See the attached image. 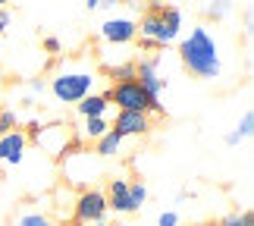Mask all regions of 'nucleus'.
Returning a JSON list of instances; mask_svg holds the SVG:
<instances>
[{
  "label": "nucleus",
  "mask_w": 254,
  "mask_h": 226,
  "mask_svg": "<svg viewBox=\"0 0 254 226\" xmlns=\"http://www.w3.org/2000/svg\"><path fill=\"white\" fill-rule=\"evenodd\" d=\"M179 60L189 70V75L201 82H217L226 73V57H223V41L210 25H191V32L179 38Z\"/></svg>",
  "instance_id": "f257e3e1"
},
{
  "label": "nucleus",
  "mask_w": 254,
  "mask_h": 226,
  "mask_svg": "<svg viewBox=\"0 0 254 226\" xmlns=\"http://www.w3.org/2000/svg\"><path fill=\"white\" fill-rule=\"evenodd\" d=\"M94 154H97V160H110V157H120L123 154V139L116 132H107L104 139H97L94 142Z\"/></svg>",
  "instance_id": "dca6fc26"
},
{
  "label": "nucleus",
  "mask_w": 254,
  "mask_h": 226,
  "mask_svg": "<svg viewBox=\"0 0 254 226\" xmlns=\"http://www.w3.org/2000/svg\"><path fill=\"white\" fill-rule=\"evenodd\" d=\"M160 66H163V54L151 57V60H138V63H135V82H138L141 91L151 97V104H160V94H163V88H167V78H163Z\"/></svg>",
  "instance_id": "6e6552de"
},
{
  "label": "nucleus",
  "mask_w": 254,
  "mask_h": 226,
  "mask_svg": "<svg viewBox=\"0 0 254 226\" xmlns=\"http://www.w3.org/2000/svg\"><path fill=\"white\" fill-rule=\"evenodd\" d=\"M251 132H254V113L251 110H245V116H242V123L232 129L229 135H226V145H232L236 148L239 142H245V139H251Z\"/></svg>",
  "instance_id": "a211bd4d"
},
{
  "label": "nucleus",
  "mask_w": 254,
  "mask_h": 226,
  "mask_svg": "<svg viewBox=\"0 0 254 226\" xmlns=\"http://www.w3.org/2000/svg\"><path fill=\"white\" fill-rule=\"evenodd\" d=\"M107 214H110V204H107V195L104 189H82V192H75V204H72V220L75 223H101L107 220Z\"/></svg>",
  "instance_id": "0eeeda50"
},
{
  "label": "nucleus",
  "mask_w": 254,
  "mask_h": 226,
  "mask_svg": "<svg viewBox=\"0 0 254 226\" xmlns=\"http://www.w3.org/2000/svg\"><path fill=\"white\" fill-rule=\"evenodd\" d=\"M94 85H97V73L91 70V66L69 63V66H63V70L51 78V94L60 104H79L82 97L94 94Z\"/></svg>",
  "instance_id": "7ed1b4c3"
},
{
  "label": "nucleus",
  "mask_w": 254,
  "mask_h": 226,
  "mask_svg": "<svg viewBox=\"0 0 254 226\" xmlns=\"http://www.w3.org/2000/svg\"><path fill=\"white\" fill-rule=\"evenodd\" d=\"M191 226H217V223H207V220H201V223H191Z\"/></svg>",
  "instance_id": "cd10ccee"
},
{
  "label": "nucleus",
  "mask_w": 254,
  "mask_h": 226,
  "mask_svg": "<svg viewBox=\"0 0 254 226\" xmlns=\"http://www.w3.org/2000/svg\"><path fill=\"white\" fill-rule=\"evenodd\" d=\"M135 25H138V44L144 51H163L173 41H179V35H182V9L151 3L148 13Z\"/></svg>",
  "instance_id": "f03ea898"
},
{
  "label": "nucleus",
  "mask_w": 254,
  "mask_h": 226,
  "mask_svg": "<svg viewBox=\"0 0 254 226\" xmlns=\"http://www.w3.org/2000/svg\"><path fill=\"white\" fill-rule=\"evenodd\" d=\"M63 179H66V189H91V182L101 176V160H97L94 151L82 148V145H75V148L63 157Z\"/></svg>",
  "instance_id": "20e7f679"
},
{
  "label": "nucleus",
  "mask_w": 254,
  "mask_h": 226,
  "mask_svg": "<svg viewBox=\"0 0 254 226\" xmlns=\"http://www.w3.org/2000/svg\"><path fill=\"white\" fill-rule=\"evenodd\" d=\"M9 25H13V13H9L6 6H0V35H3Z\"/></svg>",
  "instance_id": "a878e982"
},
{
  "label": "nucleus",
  "mask_w": 254,
  "mask_h": 226,
  "mask_svg": "<svg viewBox=\"0 0 254 226\" xmlns=\"http://www.w3.org/2000/svg\"><path fill=\"white\" fill-rule=\"evenodd\" d=\"M28 91H32V94H38V97H41V94L47 91V82H44V78H32V82H28Z\"/></svg>",
  "instance_id": "bb28decb"
},
{
  "label": "nucleus",
  "mask_w": 254,
  "mask_h": 226,
  "mask_svg": "<svg viewBox=\"0 0 254 226\" xmlns=\"http://www.w3.org/2000/svg\"><path fill=\"white\" fill-rule=\"evenodd\" d=\"M154 129V120H151V113H132V110H120L113 116V123H110V132H116L120 139H144Z\"/></svg>",
  "instance_id": "9d476101"
},
{
  "label": "nucleus",
  "mask_w": 254,
  "mask_h": 226,
  "mask_svg": "<svg viewBox=\"0 0 254 226\" xmlns=\"http://www.w3.org/2000/svg\"><path fill=\"white\" fill-rule=\"evenodd\" d=\"M135 35H138V25H135L132 16H107L101 22V38L110 47H123V44H132Z\"/></svg>",
  "instance_id": "9b49d317"
},
{
  "label": "nucleus",
  "mask_w": 254,
  "mask_h": 226,
  "mask_svg": "<svg viewBox=\"0 0 254 226\" xmlns=\"http://www.w3.org/2000/svg\"><path fill=\"white\" fill-rule=\"evenodd\" d=\"M44 51H47V54H60V51H63V44H60V38H54V35H47V38H44Z\"/></svg>",
  "instance_id": "b1692460"
},
{
  "label": "nucleus",
  "mask_w": 254,
  "mask_h": 226,
  "mask_svg": "<svg viewBox=\"0 0 254 226\" xmlns=\"http://www.w3.org/2000/svg\"><path fill=\"white\" fill-rule=\"evenodd\" d=\"M28 142H35V148L41 151L44 157H51V160H63V157L75 148V135H72V126L69 123L38 126V129H32Z\"/></svg>",
  "instance_id": "39448f33"
},
{
  "label": "nucleus",
  "mask_w": 254,
  "mask_h": 226,
  "mask_svg": "<svg viewBox=\"0 0 254 226\" xmlns=\"http://www.w3.org/2000/svg\"><path fill=\"white\" fill-rule=\"evenodd\" d=\"M129 195H132V204H135V208H141V204L148 201V185L138 182V179H132L129 182Z\"/></svg>",
  "instance_id": "4be33fe9"
},
{
  "label": "nucleus",
  "mask_w": 254,
  "mask_h": 226,
  "mask_svg": "<svg viewBox=\"0 0 254 226\" xmlns=\"http://www.w3.org/2000/svg\"><path fill=\"white\" fill-rule=\"evenodd\" d=\"M19 126V116L13 107H6V110H0V135H6V132H13Z\"/></svg>",
  "instance_id": "412c9836"
},
{
  "label": "nucleus",
  "mask_w": 254,
  "mask_h": 226,
  "mask_svg": "<svg viewBox=\"0 0 254 226\" xmlns=\"http://www.w3.org/2000/svg\"><path fill=\"white\" fill-rule=\"evenodd\" d=\"M9 226H57V220L51 217L47 204L25 201V204H19V208H16L13 223H9Z\"/></svg>",
  "instance_id": "f8f14e48"
},
{
  "label": "nucleus",
  "mask_w": 254,
  "mask_h": 226,
  "mask_svg": "<svg viewBox=\"0 0 254 226\" xmlns=\"http://www.w3.org/2000/svg\"><path fill=\"white\" fill-rule=\"evenodd\" d=\"M28 154V132L13 129L6 135H0V170H16L25 163Z\"/></svg>",
  "instance_id": "1a4fd4ad"
},
{
  "label": "nucleus",
  "mask_w": 254,
  "mask_h": 226,
  "mask_svg": "<svg viewBox=\"0 0 254 226\" xmlns=\"http://www.w3.org/2000/svg\"><path fill=\"white\" fill-rule=\"evenodd\" d=\"M107 132H110V120H82V129L72 132V135H75V145H82V142L104 139Z\"/></svg>",
  "instance_id": "2eb2a0df"
},
{
  "label": "nucleus",
  "mask_w": 254,
  "mask_h": 226,
  "mask_svg": "<svg viewBox=\"0 0 254 226\" xmlns=\"http://www.w3.org/2000/svg\"><path fill=\"white\" fill-rule=\"evenodd\" d=\"M72 204H75V195L66 189V185L57 189L54 192V214H51V217L54 220H69L72 217Z\"/></svg>",
  "instance_id": "f3484780"
},
{
  "label": "nucleus",
  "mask_w": 254,
  "mask_h": 226,
  "mask_svg": "<svg viewBox=\"0 0 254 226\" xmlns=\"http://www.w3.org/2000/svg\"><path fill=\"white\" fill-rule=\"evenodd\" d=\"M157 226H179V214H173V211H163L160 217H157Z\"/></svg>",
  "instance_id": "5701e85b"
},
{
  "label": "nucleus",
  "mask_w": 254,
  "mask_h": 226,
  "mask_svg": "<svg viewBox=\"0 0 254 226\" xmlns=\"http://www.w3.org/2000/svg\"><path fill=\"white\" fill-rule=\"evenodd\" d=\"M107 75L113 78V82H129V78H135V63L132 60H126V63H116L107 70Z\"/></svg>",
  "instance_id": "6ab92c4d"
},
{
  "label": "nucleus",
  "mask_w": 254,
  "mask_h": 226,
  "mask_svg": "<svg viewBox=\"0 0 254 226\" xmlns=\"http://www.w3.org/2000/svg\"><path fill=\"white\" fill-rule=\"evenodd\" d=\"M129 182L132 179H126V176H113L110 182H107V204L116 211V214H135L138 208L132 204V195H129Z\"/></svg>",
  "instance_id": "ddd939ff"
},
{
  "label": "nucleus",
  "mask_w": 254,
  "mask_h": 226,
  "mask_svg": "<svg viewBox=\"0 0 254 226\" xmlns=\"http://www.w3.org/2000/svg\"><path fill=\"white\" fill-rule=\"evenodd\" d=\"M107 101L116 104L120 110H132V113H160L163 116V107L160 104H151V97L141 91V85L129 78V82H113L107 88Z\"/></svg>",
  "instance_id": "423d86ee"
},
{
  "label": "nucleus",
  "mask_w": 254,
  "mask_h": 226,
  "mask_svg": "<svg viewBox=\"0 0 254 226\" xmlns=\"http://www.w3.org/2000/svg\"><path fill=\"white\" fill-rule=\"evenodd\" d=\"M75 113L82 116V120H107V113H110V101H107V94H88L82 97L79 104H75Z\"/></svg>",
  "instance_id": "4468645a"
},
{
  "label": "nucleus",
  "mask_w": 254,
  "mask_h": 226,
  "mask_svg": "<svg viewBox=\"0 0 254 226\" xmlns=\"http://www.w3.org/2000/svg\"><path fill=\"white\" fill-rule=\"evenodd\" d=\"M88 226H113V223H107V220H101V223H88Z\"/></svg>",
  "instance_id": "c85d7f7f"
},
{
  "label": "nucleus",
  "mask_w": 254,
  "mask_h": 226,
  "mask_svg": "<svg viewBox=\"0 0 254 226\" xmlns=\"http://www.w3.org/2000/svg\"><path fill=\"white\" fill-rule=\"evenodd\" d=\"M66 226H69V223H66Z\"/></svg>",
  "instance_id": "c756f323"
},
{
  "label": "nucleus",
  "mask_w": 254,
  "mask_h": 226,
  "mask_svg": "<svg viewBox=\"0 0 254 226\" xmlns=\"http://www.w3.org/2000/svg\"><path fill=\"white\" fill-rule=\"evenodd\" d=\"M229 13V3H213V6H207V16L210 19H223Z\"/></svg>",
  "instance_id": "393cba45"
},
{
  "label": "nucleus",
  "mask_w": 254,
  "mask_h": 226,
  "mask_svg": "<svg viewBox=\"0 0 254 226\" xmlns=\"http://www.w3.org/2000/svg\"><path fill=\"white\" fill-rule=\"evenodd\" d=\"M217 226H254V217H251V211H232Z\"/></svg>",
  "instance_id": "aec40b11"
}]
</instances>
